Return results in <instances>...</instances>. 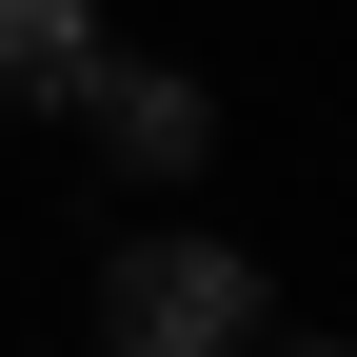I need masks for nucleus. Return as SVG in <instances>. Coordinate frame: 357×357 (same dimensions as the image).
Returning a JSON list of instances; mask_svg holds the SVG:
<instances>
[{
	"label": "nucleus",
	"instance_id": "nucleus-4",
	"mask_svg": "<svg viewBox=\"0 0 357 357\" xmlns=\"http://www.w3.org/2000/svg\"><path fill=\"white\" fill-rule=\"evenodd\" d=\"M298 357H357V337H298Z\"/></svg>",
	"mask_w": 357,
	"mask_h": 357
},
{
	"label": "nucleus",
	"instance_id": "nucleus-1",
	"mask_svg": "<svg viewBox=\"0 0 357 357\" xmlns=\"http://www.w3.org/2000/svg\"><path fill=\"white\" fill-rule=\"evenodd\" d=\"M100 357H258V258L238 238H119L100 258Z\"/></svg>",
	"mask_w": 357,
	"mask_h": 357
},
{
	"label": "nucleus",
	"instance_id": "nucleus-2",
	"mask_svg": "<svg viewBox=\"0 0 357 357\" xmlns=\"http://www.w3.org/2000/svg\"><path fill=\"white\" fill-rule=\"evenodd\" d=\"M79 119H100L119 178H199V159H218V100H199L178 60H100V79H79Z\"/></svg>",
	"mask_w": 357,
	"mask_h": 357
},
{
	"label": "nucleus",
	"instance_id": "nucleus-3",
	"mask_svg": "<svg viewBox=\"0 0 357 357\" xmlns=\"http://www.w3.org/2000/svg\"><path fill=\"white\" fill-rule=\"evenodd\" d=\"M100 79V20L79 0H0V100H79Z\"/></svg>",
	"mask_w": 357,
	"mask_h": 357
}]
</instances>
